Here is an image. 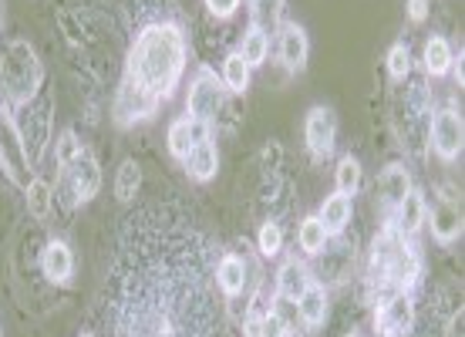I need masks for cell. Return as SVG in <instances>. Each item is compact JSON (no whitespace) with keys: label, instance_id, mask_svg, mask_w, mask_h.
<instances>
[{"label":"cell","instance_id":"obj_37","mask_svg":"<svg viewBox=\"0 0 465 337\" xmlns=\"http://www.w3.org/2000/svg\"><path fill=\"white\" fill-rule=\"evenodd\" d=\"M84 152V145H82V139L74 135V132H61L58 135V142H54V163H58V169H64V165H71L78 155Z\"/></svg>","mask_w":465,"mask_h":337},{"label":"cell","instance_id":"obj_32","mask_svg":"<svg viewBox=\"0 0 465 337\" xmlns=\"http://www.w3.org/2000/svg\"><path fill=\"white\" fill-rule=\"evenodd\" d=\"M240 55H243V61L250 64V68H260L263 61H267L270 55V35L267 31H260V27H246L243 41H240Z\"/></svg>","mask_w":465,"mask_h":337},{"label":"cell","instance_id":"obj_43","mask_svg":"<svg viewBox=\"0 0 465 337\" xmlns=\"http://www.w3.org/2000/svg\"><path fill=\"white\" fill-rule=\"evenodd\" d=\"M348 337H361V334H348Z\"/></svg>","mask_w":465,"mask_h":337},{"label":"cell","instance_id":"obj_30","mask_svg":"<svg viewBox=\"0 0 465 337\" xmlns=\"http://www.w3.org/2000/svg\"><path fill=\"white\" fill-rule=\"evenodd\" d=\"M361 183H364V169H361V163L354 159V155H344L338 163V169H334V193H341V196H358L361 193Z\"/></svg>","mask_w":465,"mask_h":337},{"label":"cell","instance_id":"obj_29","mask_svg":"<svg viewBox=\"0 0 465 337\" xmlns=\"http://www.w3.org/2000/svg\"><path fill=\"white\" fill-rule=\"evenodd\" d=\"M327 243H331V236H327L324 223L317 220V216H303L301 226H297V246L303 250V256L314 260Z\"/></svg>","mask_w":465,"mask_h":337},{"label":"cell","instance_id":"obj_31","mask_svg":"<svg viewBox=\"0 0 465 337\" xmlns=\"http://www.w3.org/2000/svg\"><path fill=\"white\" fill-rule=\"evenodd\" d=\"M283 4L287 0H250V24L260 31H277L283 24Z\"/></svg>","mask_w":465,"mask_h":337},{"label":"cell","instance_id":"obj_23","mask_svg":"<svg viewBox=\"0 0 465 337\" xmlns=\"http://www.w3.org/2000/svg\"><path fill=\"white\" fill-rule=\"evenodd\" d=\"M41 273H45L51 283H68L71 273H74V253L64 240H51L41 253Z\"/></svg>","mask_w":465,"mask_h":337},{"label":"cell","instance_id":"obj_20","mask_svg":"<svg viewBox=\"0 0 465 337\" xmlns=\"http://www.w3.org/2000/svg\"><path fill=\"white\" fill-rule=\"evenodd\" d=\"M425 210H429V203H425V196H421L419 189H411L401 203H398V210L388 216L384 223H391L401 236H408V240H415L421 233V226H425Z\"/></svg>","mask_w":465,"mask_h":337},{"label":"cell","instance_id":"obj_33","mask_svg":"<svg viewBox=\"0 0 465 337\" xmlns=\"http://www.w3.org/2000/svg\"><path fill=\"white\" fill-rule=\"evenodd\" d=\"M24 199H27V213L35 216V220H47L51 216V206H54V193L47 186L45 179H31V186L24 189Z\"/></svg>","mask_w":465,"mask_h":337},{"label":"cell","instance_id":"obj_40","mask_svg":"<svg viewBox=\"0 0 465 337\" xmlns=\"http://www.w3.org/2000/svg\"><path fill=\"white\" fill-rule=\"evenodd\" d=\"M431 11V0H408V21L411 24H425Z\"/></svg>","mask_w":465,"mask_h":337},{"label":"cell","instance_id":"obj_18","mask_svg":"<svg viewBox=\"0 0 465 337\" xmlns=\"http://www.w3.org/2000/svg\"><path fill=\"white\" fill-rule=\"evenodd\" d=\"M314 280V270L307 267V260H297V256H287L277 270V301L280 303H293L307 291V283Z\"/></svg>","mask_w":465,"mask_h":337},{"label":"cell","instance_id":"obj_1","mask_svg":"<svg viewBox=\"0 0 465 337\" xmlns=\"http://www.w3.org/2000/svg\"><path fill=\"white\" fill-rule=\"evenodd\" d=\"M206 246L196 233L179 246L173 263H142L139 273L128 267L122 301L112 307L115 337H213L220 317L213 314L210 293L203 291L199 263Z\"/></svg>","mask_w":465,"mask_h":337},{"label":"cell","instance_id":"obj_19","mask_svg":"<svg viewBox=\"0 0 465 337\" xmlns=\"http://www.w3.org/2000/svg\"><path fill=\"white\" fill-rule=\"evenodd\" d=\"M213 139V128L210 125H199V122H193L189 115L175 118L173 125H169V135H165V142H169V152H173V159H186L189 152L196 149L199 142Z\"/></svg>","mask_w":465,"mask_h":337},{"label":"cell","instance_id":"obj_24","mask_svg":"<svg viewBox=\"0 0 465 337\" xmlns=\"http://www.w3.org/2000/svg\"><path fill=\"white\" fill-rule=\"evenodd\" d=\"M183 165H186V175L193 183H210V179H216V173H220V152H216L213 139L199 142L196 149L183 159Z\"/></svg>","mask_w":465,"mask_h":337},{"label":"cell","instance_id":"obj_9","mask_svg":"<svg viewBox=\"0 0 465 337\" xmlns=\"http://www.w3.org/2000/svg\"><path fill=\"white\" fill-rule=\"evenodd\" d=\"M14 125H17L24 145H27L31 163L37 165V159H41L47 149V139H51V98L37 94L35 102L21 105L17 108V115H14Z\"/></svg>","mask_w":465,"mask_h":337},{"label":"cell","instance_id":"obj_15","mask_svg":"<svg viewBox=\"0 0 465 337\" xmlns=\"http://www.w3.org/2000/svg\"><path fill=\"white\" fill-rule=\"evenodd\" d=\"M277 58L291 74H301L307 68L311 41H307V31L301 24H280L277 27Z\"/></svg>","mask_w":465,"mask_h":337},{"label":"cell","instance_id":"obj_8","mask_svg":"<svg viewBox=\"0 0 465 337\" xmlns=\"http://www.w3.org/2000/svg\"><path fill=\"white\" fill-rule=\"evenodd\" d=\"M429 145L442 163H455L465 149V122L462 108L449 102V105L435 108L429 122Z\"/></svg>","mask_w":465,"mask_h":337},{"label":"cell","instance_id":"obj_14","mask_svg":"<svg viewBox=\"0 0 465 337\" xmlns=\"http://www.w3.org/2000/svg\"><path fill=\"white\" fill-rule=\"evenodd\" d=\"M425 226L431 230L435 243L452 246L462 236V206H459V199L439 196V203L431 210H425Z\"/></svg>","mask_w":465,"mask_h":337},{"label":"cell","instance_id":"obj_28","mask_svg":"<svg viewBox=\"0 0 465 337\" xmlns=\"http://www.w3.org/2000/svg\"><path fill=\"white\" fill-rule=\"evenodd\" d=\"M250 74H253V68L243 61V55L240 51H230L226 55V61H223V88L230 94H243L246 88H250Z\"/></svg>","mask_w":465,"mask_h":337},{"label":"cell","instance_id":"obj_12","mask_svg":"<svg viewBox=\"0 0 465 337\" xmlns=\"http://www.w3.org/2000/svg\"><path fill=\"white\" fill-rule=\"evenodd\" d=\"M303 142L314 155L317 163H324L334 155V145H338V115L331 105H314L303 118Z\"/></svg>","mask_w":465,"mask_h":337},{"label":"cell","instance_id":"obj_17","mask_svg":"<svg viewBox=\"0 0 465 337\" xmlns=\"http://www.w3.org/2000/svg\"><path fill=\"white\" fill-rule=\"evenodd\" d=\"M155 108H159V102L149 98L145 92L132 88L128 82L118 84V94H115V122L118 125H135V122H145V118L155 115Z\"/></svg>","mask_w":465,"mask_h":337},{"label":"cell","instance_id":"obj_26","mask_svg":"<svg viewBox=\"0 0 465 337\" xmlns=\"http://www.w3.org/2000/svg\"><path fill=\"white\" fill-rule=\"evenodd\" d=\"M452 58H455V51L442 35H431L429 41H425L421 64H425V74H429V78H445V74L452 71Z\"/></svg>","mask_w":465,"mask_h":337},{"label":"cell","instance_id":"obj_16","mask_svg":"<svg viewBox=\"0 0 465 337\" xmlns=\"http://www.w3.org/2000/svg\"><path fill=\"white\" fill-rule=\"evenodd\" d=\"M213 280H216V291H220L226 301H236V297L246 293V287H250V263H246V256L223 253L220 263L213 267Z\"/></svg>","mask_w":465,"mask_h":337},{"label":"cell","instance_id":"obj_21","mask_svg":"<svg viewBox=\"0 0 465 337\" xmlns=\"http://www.w3.org/2000/svg\"><path fill=\"white\" fill-rule=\"evenodd\" d=\"M327 287L324 283H317V280H311L307 283V291L293 301V314H297V321H301L307 331H314V327H321L327 321Z\"/></svg>","mask_w":465,"mask_h":337},{"label":"cell","instance_id":"obj_3","mask_svg":"<svg viewBox=\"0 0 465 337\" xmlns=\"http://www.w3.org/2000/svg\"><path fill=\"white\" fill-rule=\"evenodd\" d=\"M425 273V260L415 240H408L401 233L384 223L368 253V291L374 301L391 297V293H415Z\"/></svg>","mask_w":465,"mask_h":337},{"label":"cell","instance_id":"obj_10","mask_svg":"<svg viewBox=\"0 0 465 337\" xmlns=\"http://www.w3.org/2000/svg\"><path fill=\"white\" fill-rule=\"evenodd\" d=\"M61 189L68 193L71 206H84V203H92L98 196V189H102V165H98L92 152L84 149L74 163L61 169Z\"/></svg>","mask_w":465,"mask_h":337},{"label":"cell","instance_id":"obj_5","mask_svg":"<svg viewBox=\"0 0 465 337\" xmlns=\"http://www.w3.org/2000/svg\"><path fill=\"white\" fill-rule=\"evenodd\" d=\"M431 94L429 88L421 82H411L401 94V102H398V122H405L401 125V145L408 152H415L421 155L425 145H429V122H431Z\"/></svg>","mask_w":465,"mask_h":337},{"label":"cell","instance_id":"obj_25","mask_svg":"<svg viewBox=\"0 0 465 337\" xmlns=\"http://www.w3.org/2000/svg\"><path fill=\"white\" fill-rule=\"evenodd\" d=\"M351 216H354V199H351V196H341V193L327 196L324 206H321V213H317V220L324 223L327 236H344Z\"/></svg>","mask_w":465,"mask_h":337},{"label":"cell","instance_id":"obj_6","mask_svg":"<svg viewBox=\"0 0 465 337\" xmlns=\"http://www.w3.org/2000/svg\"><path fill=\"white\" fill-rule=\"evenodd\" d=\"M223 108H226V88H223V78H216V71H213L210 64H203V68L193 74V82H189L186 115L193 118V122H199V125L216 128Z\"/></svg>","mask_w":465,"mask_h":337},{"label":"cell","instance_id":"obj_41","mask_svg":"<svg viewBox=\"0 0 465 337\" xmlns=\"http://www.w3.org/2000/svg\"><path fill=\"white\" fill-rule=\"evenodd\" d=\"M263 314H267V311H246V317H243V337H260Z\"/></svg>","mask_w":465,"mask_h":337},{"label":"cell","instance_id":"obj_36","mask_svg":"<svg viewBox=\"0 0 465 337\" xmlns=\"http://www.w3.org/2000/svg\"><path fill=\"white\" fill-rule=\"evenodd\" d=\"M388 74H391V82H408V74H411V47L405 41H395L391 51H388Z\"/></svg>","mask_w":465,"mask_h":337},{"label":"cell","instance_id":"obj_2","mask_svg":"<svg viewBox=\"0 0 465 337\" xmlns=\"http://www.w3.org/2000/svg\"><path fill=\"white\" fill-rule=\"evenodd\" d=\"M189 58V37L183 21L175 17H159V21L142 24L125 58V78L132 88L145 92L163 105L165 98H173L183 74H186Z\"/></svg>","mask_w":465,"mask_h":337},{"label":"cell","instance_id":"obj_13","mask_svg":"<svg viewBox=\"0 0 465 337\" xmlns=\"http://www.w3.org/2000/svg\"><path fill=\"white\" fill-rule=\"evenodd\" d=\"M411 189H415L411 186V173H408L405 165L391 163V165H384L381 175L374 179V203L381 206L384 216H391V213L398 210V203H401Z\"/></svg>","mask_w":465,"mask_h":337},{"label":"cell","instance_id":"obj_42","mask_svg":"<svg viewBox=\"0 0 465 337\" xmlns=\"http://www.w3.org/2000/svg\"><path fill=\"white\" fill-rule=\"evenodd\" d=\"M78 337H94V334H88V331H84V334H78Z\"/></svg>","mask_w":465,"mask_h":337},{"label":"cell","instance_id":"obj_7","mask_svg":"<svg viewBox=\"0 0 465 337\" xmlns=\"http://www.w3.org/2000/svg\"><path fill=\"white\" fill-rule=\"evenodd\" d=\"M0 173L7 175L21 193L35 179V163L27 155V145H24L21 132L14 125V112L7 105L0 108Z\"/></svg>","mask_w":465,"mask_h":337},{"label":"cell","instance_id":"obj_39","mask_svg":"<svg viewBox=\"0 0 465 337\" xmlns=\"http://www.w3.org/2000/svg\"><path fill=\"white\" fill-rule=\"evenodd\" d=\"M206 4V11L213 14V17H220V21H230L232 14L243 7V0H203Z\"/></svg>","mask_w":465,"mask_h":337},{"label":"cell","instance_id":"obj_34","mask_svg":"<svg viewBox=\"0 0 465 337\" xmlns=\"http://www.w3.org/2000/svg\"><path fill=\"white\" fill-rule=\"evenodd\" d=\"M139 189H142V169L135 159H125V163L118 165V173H115V196L118 203H132V199L139 196Z\"/></svg>","mask_w":465,"mask_h":337},{"label":"cell","instance_id":"obj_22","mask_svg":"<svg viewBox=\"0 0 465 337\" xmlns=\"http://www.w3.org/2000/svg\"><path fill=\"white\" fill-rule=\"evenodd\" d=\"M321 267H317V283H341V280L351 273V263H354V246H348V240H341L338 246L327 243L321 250Z\"/></svg>","mask_w":465,"mask_h":337},{"label":"cell","instance_id":"obj_11","mask_svg":"<svg viewBox=\"0 0 465 337\" xmlns=\"http://www.w3.org/2000/svg\"><path fill=\"white\" fill-rule=\"evenodd\" d=\"M419 317V307H415V293H391V297H381L374 301V331L378 337H401L411 331Z\"/></svg>","mask_w":465,"mask_h":337},{"label":"cell","instance_id":"obj_4","mask_svg":"<svg viewBox=\"0 0 465 337\" xmlns=\"http://www.w3.org/2000/svg\"><path fill=\"white\" fill-rule=\"evenodd\" d=\"M41 88H45V64H41L35 47L21 37L0 45V94H4L7 108H21L27 102H35Z\"/></svg>","mask_w":465,"mask_h":337},{"label":"cell","instance_id":"obj_27","mask_svg":"<svg viewBox=\"0 0 465 337\" xmlns=\"http://www.w3.org/2000/svg\"><path fill=\"white\" fill-rule=\"evenodd\" d=\"M459 317H462V307H459V314H442V311H439V303H435L429 314L415 317L411 331L401 334V337H445L449 334V327H452Z\"/></svg>","mask_w":465,"mask_h":337},{"label":"cell","instance_id":"obj_35","mask_svg":"<svg viewBox=\"0 0 465 337\" xmlns=\"http://www.w3.org/2000/svg\"><path fill=\"white\" fill-rule=\"evenodd\" d=\"M256 250H260V256H270V260L283 253V230H280L277 220L260 223V230H256Z\"/></svg>","mask_w":465,"mask_h":337},{"label":"cell","instance_id":"obj_38","mask_svg":"<svg viewBox=\"0 0 465 337\" xmlns=\"http://www.w3.org/2000/svg\"><path fill=\"white\" fill-rule=\"evenodd\" d=\"M260 337H291V324H287V317L280 314L277 307H270L267 314H263V327H260Z\"/></svg>","mask_w":465,"mask_h":337}]
</instances>
